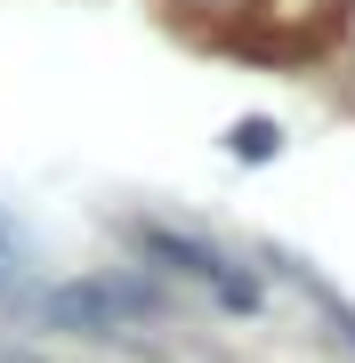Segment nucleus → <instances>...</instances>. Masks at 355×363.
Listing matches in <instances>:
<instances>
[{
	"label": "nucleus",
	"instance_id": "nucleus-3",
	"mask_svg": "<svg viewBox=\"0 0 355 363\" xmlns=\"http://www.w3.org/2000/svg\"><path fill=\"white\" fill-rule=\"evenodd\" d=\"M40 307V283H33V250L16 242V226L0 218V315H33Z\"/></svg>",
	"mask_w": 355,
	"mask_h": 363
},
{
	"label": "nucleus",
	"instance_id": "nucleus-2",
	"mask_svg": "<svg viewBox=\"0 0 355 363\" xmlns=\"http://www.w3.org/2000/svg\"><path fill=\"white\" fill-rule=\"evenodd\" d=\"M130 242L145 250V259L194 274V283H218V291H226V307H250V283H242V274H226V259H218L210 242H194V234H178V226H145V218L130 226Z\"/></svg>",
	"mask_w": 355,
	"mask_h": 363
},
{
	"label": "nucleus",
	"instance_id": "nucleus-4",
	"mask_svg": "<svg viewBox=\"0 0 355 363\" xmlns=\"http://www.w3.org/2000/svg\"><path fill=\"white\" fill-rule=\"evenodd\" d=\"M275 154H283L275 121H235V162H275Z\"/></svg>",
	"mask_w": 355,
	"mask_h": 363
},
{
	"label": "nucleus",
	"instance_id": "nucleus-1",
	"mask_svg": "<svg viewBox=\"0 0 355 363\" xmlns=\"http://www.w3.org/2000/svg\"><path fill=\"white\" fill-rule=\"evenodd\" d=\"M170 307L145 274H81V283H57V291H40V323L49 331H65V339H130L145 331L154 315Z\"/></svg>",
	"mask_w": 355,
	"mask_h": 363
}]
</instances>
